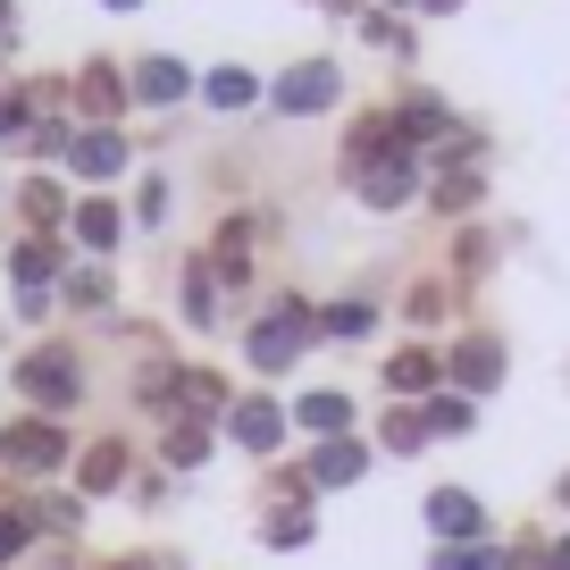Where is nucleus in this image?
I'll use <instances>...</instances> for the list:
<instances>
[{
    "label": "nucleus",
    "instance_id": "obj_14",
    "mask_svg": "<svg viewBox=\"0 0 570 570\" xmlns=\"http://www.w3.org/2000/svg\"><path fill=\"white\" fill-rule=\"evenodd\" d=\"M76 92H85V109H92V118H109V109H118V76H109L101 59L85 68V85H76Z\"/></svg>",
    "mask_w": 570,
    "mask_h": 570
},
{
    "label": "nucleus",
    "instance_id": "obj_7",
    "mask_svg": "<svg viewBox=\"0 0 570 570\" xmlns=\"http://www.w3.org/2000/svg\"><path fill=\"white\" fill-rule=\"evenodd\" d=\"M428 520H436V537H479V503H470L462 487H436V495H428Z\"/></svg>",
    "mask_w": 570,
    "mask_h": 570
},
{
    "label": "nucleus",
    "instance_id": "obj_18",
    "mask_svg": "<svg viewBox=\"0 0 570 570\" xmlns=\"http://www.w3.org/2000/svg\"><path fill=\"white\" fill-rule=\"evenodd\" d=\"M118 470H126V453H118V445L85 453V487H118Z\"/></svg>",
    "mask_w": 570,
    "mask_h": 570
},
{
    "label": "nucleus",
    "instance_id": "obj_15",
    "mask_svg": "<svg viewBox=\"0 0 570 570\" xmlns=\"http://www.w3.org/2000/svg\"><path fill=\"white\" fill-rule=\"evenodd\" d=\"M202 92H210L218 109H244V101H252V92H261V85H252L244 68H218V76H210V85H202Z\"/></svg>",
    "mask_w": 570,
    "mask_h": 570
},
{
    "label": "nucleus",
    "instance_id": "obj_13",
    "mask_svg": "<svg viewBox=\"0 0 570 570\" xmlns=\"http://www.w3.org/2000/svg\"><path fill=\"white\" fill-rule=\"evenodd\" d=\"M76 235H85L92 252H101V244H118V210H109V202H85V210H76Z\"/></svg>",
    "mask_w": 570,
    "mask_h": 570
},
{
    "label": "nucleus",
    "instance_id": "obj_11",
    "mask_svg": "<svg viewBox=\"0 0 570 570\" xmlns=\"http://www.w3.org/2000/svg\"><path fill=\"white\" fill-rule=\"evenodd\" d=\"M135 92H142V101H177V92H185V68H177V59H142Z\"/></svg>",
    "mask_w": 570,
    "mask_h": 570
},
{
    "label": "nucleus",
    "instance_id": "obj_17",
    "mask_svg": "<svg viewBox=\"0 0 570 570\" xmlns=\"http://www.w3.org/2000/svg\"><path fill=\"white\" fill-rule=\"evenodd\" d=\"M370 320H377L370 303H336L327 311V336H370Z\"/></svg>",
    "mask_w": 570,
    "mask_h": 570
},
{
    "label": "nucleus",
    "instance_id": "obj_28",
    "mask_svg": "<svg viewBox=\"0 0 570 570\" xmlns=\"http://www.w3.org/2000/svg\"><path fill=\"white\" fill-rule=\"evenodd\" d=\"M109 9H135V0H109Z\"/></svg>",
    "mask_w": 570,
    "mask_h": 570
},
{
    "label": "nucleus",
    "instance_id": "obj_16",
    "mask_svg": "<svg viewBox=\"0 0 570 570\" xmlns=\"http://www.w3.org/2000/svg\"><path fill=\"white\" fill-rule=\"evenodd\" d=\"M51 268H59V252H51V244H18V294H35Z\"/></svg>",
    "mask_w": 570,
    "mask_h": 570
},
{
    "label": "nucleus",
    "instance_id": "obj_6",
    "mask_svg": "<svg viewBox=\"0 0 570 570\" xmlns=\"http://www.w3.org/2000/svg\"><path fill=\"white\" fill-rule=\"evenodd\" d=\"M76 168H85L92 185H101V177H118V168H126V142L109 135V126H92V135H76Z\"/></svg>",
    "mask_w": 570,
    "mask_h": 570
},
{
    "label": "nucleus",
    "instance_id": "obj_27",
    "mask_svg": "<svg viewBox=\"0 0 570 570\" xmlns=\"http://www.w3.org/2000/svg\"><path fill=\"white\" fill-rule=\"evenodd\" d=\"M428 9H436V18H445V9H462V0H428Z\"/></svg>",
    "mask_w": 570,
    "mask_h": 570
},
{
    "label": "nucleus",
    "instance_id": "obj_24",
    "mask_svg": "<svg viewBox=\"0 0 570 570\" xmlns=\"http://www.w3.org/2000/svg\"><path fill=\"white\" fill-rule=\"evenodd\" d=\"M18 546H26V512H0V562H9Z\"/></svg>",
    "mask_w": 570,
    "mask_h": 570
},
{
    "label": "nucleus",
    "instance_id": "obj_19",
    "mask_svg": "<svg viewBox=\"0 0 570 570\" xmlns=\"http://www.w3.org/2000/svg\"><path fill=\"white\" fill-rule=\"evenodd\" d=\"M420 436H428V411H394V420H386V445H420Z\"/></svg>",
    "mask_w": 570,
    "mask_h": 570
},
{
    "label": "nucleus",
    "instance_id": "obj_22",
    "mask_svg": "<svg viewBox=\"0 0 570 570\" xmlns=\"http://www.w3.org/2000/svg\"><path fill=\"white\" fill-rule=\"evenodd\" d=\"M436 202H445V210H470V202H479V177H445V185H436Z\"/></svg>",
    "mask_w": 570,
    "mask_h": 570
},
{
    "label": "nucleus",
    "instance_id": "obj_8",
    "mask_svg": "<svg viewBox=\"0 0 570 570\" xmlns=\"http://www.w3.org/2000/svg\"><path fill=\"white\" fill-rule=\"evenodd\" d=\"M453 377H462L470 394H487V386H495V377H503V353H495V344H487V336H470L462 353H453Z\"/></svg>",
    "mask_w": 570,
    "mask_h": 570
},
{
    "label": "nucleus",
    "instance_id": "obj_4",
    "mask_svg": "<svg viewBox=\"0 0 570 570\" xmlns=\"http://www.w3.org/2000/svg\"><path fill=\"white\" fill-rule=\"evenodd\" d=\"M59 445H68V436H59L51 420H18L9 436H0V453H9L18 470H51V462H59Z\"/></svg>",
    "mask_w": 570,
    "mask_h": 570
},
{
    "label": "nucleus",
    "instance_id": "obj_23",
    "mask_svg": "<svg viewBox=\"0 0 570 570\" xmlns=\"http://www.w3.org/2000/svg\"><path fill=\"white\" fill-rule=\"evenodd\" d=\"M436 570H503V553H495V546H487V553H445Z\"/></svg>",
    "mask_w": 570,
    "mask_h": 570
},
{
    "label": "nucleus",
    "instance_id": "obj_5",
    "mask_svg": "<svg viewBox=\"0 0 570 570\" xmlns=\"http://www.w3.org/2000/svg\"><path fill=\"white\" fill-rule=\"evenodd\" d=\"M353 185L377 210H394V202H411V160H370V168H353Z\"/></svg>",
    "mask_w": 570,
    "mask_h": 570
},
{
    "label": "nucleus",
    "instance_id": "obj_21",
    "mask_svg": "<svg viewBox=\"0 0 570 570\" xmlns=\"http://www.w3.org/2000/svg\"><path fill=\"white\" fill-rule=\"evenodd\" d=\"M436 126H445V109H436V101H411L403 109V135H436Z\"/></svg>",
    "mask_w": 570,
    "mask_h": 570
},
{
    "label": "nucleus",
    "instance_id": "obj_25",
    "mask_svg": "<svg viewBox=\"0 0 570 570\" xmlns=\"http://www.w3.org/2000/svg\"><path fill=\"white\" fill-rule=\"evenodd\" d=\"M18 126H26V109L9 101V92H0V135H18Z\"/></svg>",
    "mask_w": 570,
    "mask_h": 570
},
{
    "label": "nucleus",
    "instance_id": "obj_2",
    "mask_svg": "<svg viewBox=\"0 0 570 570\" xmlns=\"http://www.w3.org/2000/svg\"><path fill=\"white\" fill-rule=\"evenodd\" d=\"M18 377H26V394H35V403H51V411L76 403V353H59V344H51V353H35Z\"/></svg>",
    "mask_w": 570,
    "mask_h": 570
},
{
    "label": "nucleus",
    "instance_id": "obj_3",
    "mask_svg": "<svg viewBox=\"0 0 570 570\" xmlns=\"http://www.w3.org/2000/svg\"><path fill=\"white\" fill-rule=\"evenodd\" d=\"M303 344H311V320H294V311H277L268 327H252V361H261V370H285V361H303Z\"/></svg>",
    "mask_w": 570,
    "mask_h": 570
},
{
    "label": "nucleus",
    "instance_id": "obj_9",
    "mask_svg": "<svg viewBox=\"0 0 570 570\" xmlns=\"http://www.w3.org/2000/svg\"><path fill=\"white\" fill-rule=\"evenodd\" d=\"M436 377H445V361H436V353H394L386 386H394V394H428Z\"/></svg>",
    "mask_w": 570,
    "mask_h": 570
},
{
    "label": "nucleus",
    "instance_id": "obj_26",
    "mask_svg": "<svg viewBox=\"0 0 570 570\" xmlns=\"http://www.w3.org/2000/svg\"><path fill=\"white\" fill-rule=\"evenodd\" d=\"M553 570H570V546H553Z\"/></svg>",
    "mask_w": 570,
    "mask_h": 570
},
{
    "label": "nucleus",
    "instance_id": "obj_20",
    "mask_svg": "<svg viewBox=\"0 0 570 570\" xmlns=\"http://www.w3.org/2000/svg\"><path fill=\"white\" fill-rule=\"evenodd\" d=\"M303 420H311V428H344V394H311Z\"/></svg>",
    "mask_w": 570,
    "mask_h": 570
},
{
    "label": "nucleus",
    "instance_id": "obj_10",
    "mask_svg": "<svg viewBox=\"0 0 570 570\" xmlns=\"http://www.w3.org/2000/svg\"><path fill=\"white\" fill-rule=\"evenodd\" d=\"M353 479H361V445H344V436H336V445L311 462V487H353Z\"/></svg>",
    "mask_w": 570,
    "mask_h": 570
},
{
    "label": "nucleus",
    "instance_id": "obj_1",
    "mask_svg": "<svg viewBox=\"0 0 570 570\" xmlns=\"http://www.w3.org/2000/svg\"><path fill=\"white\" fill-rule=\"evenodd\" d=\"M327 101H336V68H327V59H303V68L277 76V109L285 118H311V109H327Z\"/></svg>",
    "mask_w": 570,
    "mask_h": 570
},
{
    "label": "nucleus",
    "instance_id": "obj_12",
    "mask_svg": "<svg viewBox=\"0 0 570 570\" xmlns=\"http://www.w3.org/2000/svg\"><path fill=\"white\" fill-rule=\"evenodd\" d=\"M277 403H235V436H244V445H277Z\"/></svg>",
    "mask_w": 570,
    "mask_h": 570
}]
</instances>
